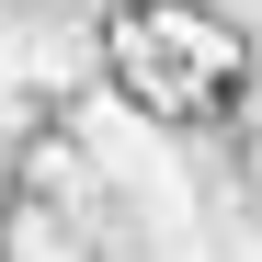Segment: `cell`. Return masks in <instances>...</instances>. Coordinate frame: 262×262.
Here are the masks:
<instances>
[{"label":"cell","instance_id":"cell-1","mask_svg":"<svg viewBox=\"0 0 262 262\" xmlns=\"http://www.w3.org/2000/svg\"><path fill=\"white\" fill-rule=\"evenodd\" d=\"M103 46V92L125 114L171 125V137H205V125H228L262 80V46L251 23H228L216 0H114L92 23Z\"/></svg>","mask_w":262,"mask_h":262},{"label":"cell","instance_id":"cell-2","mask_svg":"<svg viewBox=\"0 0 262 262\" xmlns=\"http://www.w3.org/2000/svg\"><path fill=\"white\" fill-rule=\"evenodd\" d=\"M0 262H114L103 251V205H92V183L69 160V125L46 148L23 137L0 160Z\"/></svg>","mask_w":262,"mask_h":262}]
</instances>
